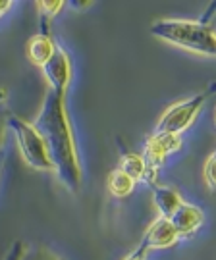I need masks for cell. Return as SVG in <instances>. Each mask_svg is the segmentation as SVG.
Instances as JSON below:
<instances>
[{"label":"cell","mask_w":216,"mask_h":260,"mask_svg":"<svg viewBox=\"0 0 216 260\" xmlns=\"http://www.w3.org/2000/svg\"><path fill=\"white\" fill-rule=\"evenodd\" d=\"M33 127L41 133L47 145L52 170L56 172L60 183L70 193H79L83 183V172L79 164L77 145L66 110V96L48 91L39 110L37 118L31 121Z\"/></svg>","instance_id":"cell-1"},{"label":"cell","mask_w":216,"mask_h":260,"mask_svg":"<svg viewBox=\"0 0 216 260\" xmlns=\"http://www.w3.org/2000/svg\"><path fill=\"white\" fill-rule=\"evenodd\" d=\"M150 33L174 47L216 58V33L208 23L189 19H157L150 25Z\"/></svg>","instance_id":"cell-2"},{"label":"cell","mask_w":216,"mask_h":260,"mask_svg":"<svg viewBox=\"0 0 216 260\" xmlns=\"http://www.w3.org/2000/svg\"><path fill=\"white\" fill-rule=\"evenodd\" d=\"M216 93V83H210L207 89H203L201 93L191 94L189 99H183L179 103L172 104L168 110L160 116L159 123L155 127V133H174L181 135L186 129L191 127V123L197 120L203 106L207 101Z\"/></svg>","instance_id":"cell-3"},{"label":"cell","mask_w":216,"mask_h":260,"mask_svg":"<svg viewBox=\"0 0 216 260\" xmlns=\"http://www.w3.org/2000/svg\"><path fill=\"white\" fill-rule=\"evenodd\" d=\"M8 127L14 133V137L18 141L19 152L29 166L35 170H52L47 145L41 137V133L33 127V123L21 120L18 116H10Z\"/></svg>","instance_id":"cell-4"},{"label":"cell","mask_w":216,"mask_h":260,"mask_svg":"<svg viewBox=\"0 0 216 260\" xmlns=\"http://www.w3.org/2000/svg\"><path fill=\"white\" fill-rule=\"evenodd\" d=\"M179 147H181L179 135H174V133H152L147 139V143H145V154H143L145 166H147V174L159 172L160 166L164 164V160L172 152L179 150Z\"/></svg>","instance_id":"cell-5"},{"label":"cell","mask_w":216,"mask_h":260,"mask_svg":"<svg viewBox=\"0 0 216 260\" xmlns=\"http://www.w3.org/2000/svg\"><path fill=\"white\" fill-rule=\"evenodd\" d=\"M41 70L45 74V79H47L50 91L66 96L68 87L72 83V62H70V56L62 48H56V52L52 54V58Z\"/></svg>","instance_id":"cell-6"},{"label":"cell","mask_w":216,"mask_h":260,"mask_svg":"<svg viewBox=\"0 0 216 260\" xmlns=\"http://www.w3.org/2000/svg\"><path fill=\"white\" fill-rule=\"evenodd\" d=\"M179 239H181L179 233L176 232V228L172 225V222H170L168 218L159 216L147 228V232H145L139 245H141L143 249H147V251H159V249L174 247Z\"/></svg>","instance_id":"cell-7"},{"label":"cell","mask_w":216,"mask_h":260,"mask_svg":"<svg viewBox=\"0 0 216 260\" xmlns=\"http://www.w3.org/2000/svg\"><path fill=\"white\" fill-rule=\"evenodd\" d=\"M168 220L172 222V225L176 228V232L179 233V237H189V235H193V233L201 228L205 216H203V210H201L199 206L183 201V203L178 206V210L172 214Z\"/></svg>","instance_id":"cell-8"},{"label":"cell","mask_w":216,"mask_h":260,"mask_svg":"<svg viewBox=\"0 0 216 260\" xmlns=\"http://www.w3.org/2000/svg\"><path fill=\"white\" fill-rule=\"evenodd\" d=\"M56 45H54V41L50 39L47 31H41L37 35H33V37L27 41V56L29 60L33 62L35 66L39 68H43V66L47 64L48 60L52 58V54L56 52Z\"/></svg>","instance_id":"cell-9"},{"label":"cell","mask_w":216,"mask_h":260,"mask_svg":"<svg viewBox=\"0 0 216 260\" xmlns=\"http://www.w3.org/2000/svg\"><path fill=\"white\" fill-rule=\"evenodd\" d=\"M152 199H155V206H157L159 214L164 216V218H170L172 214L178 210V206L183 203V199H181V195H179L176 189L162 187V185H155V189H152Z\"/></svg>","instance_id":"cell-10"},{"label":"cell","mask_w":216,"mask_h":260,"mask_svg":"<svg viewBox=\"0 0 216 260\" xmlns=\"http://www.w3.org/2000/svg\"><path fill=\"white\" fill-rule=\"evenodd\" d=\"M133 187H135V179L132 176H128L120 168H116L112 174L108 176V191L116 199L130 197L133 193Z\"/></svg>","instance_id":"cell-11"},{"label":"cell","mask_w":216,"mask_h":260,"mask_svg":"<svg viewBox=\"0 0 216 260\" xmlns=\"http://www.w3.org/2000/svg\"><path fill=\"white\" fill-rule=\"evenodd\" d=\"M120 170H124L128 176H132L135 181L145 177L147 174V166H145V158L141 154H135V152H128L124 154L122 162H120Z\"/></svg>","instance_id":"cell-12"},{"label":"cell","mask_w":216,"mask_h":260,"mask_svg":"<svg viewBox=\"0 0 216 260\" xmlns=\"http://www.w3.org/2000/svg\"><path fill=\"white\" fill-rule=\"evenodd\" d=\"M66 0H37V8L41 14V21L43 23H50V19L56 18V14H60V10L64 8Z\"/></svg>","instance_id":"cell-13"},{"label":"cell","mask_w":216,"mask_h":260,"mask_svg":"<svg viewBox=\"0 0 216 260\" xmlns=\"http://www.w3.org/2000/svg\"><path fill=\"white\" fill-rule=\"evenodd\" d=\"M21 260H64L62 256H58L56 252H52L50 249L43 247V245H37L33 249H25Z\"/></svg>","instance_id":"cell-14"},{"label":"cell","mask_w":216,"mask_h":260,"mask_svg":"<svg viewBox=\"0 0 216 260\" xmlns=\"http://www.w3.org/2000/svg\"><path fill=\"white\" fill-rule=\"evenodd\" d=\"M203 179L208 185L210 191H216V150L210 152V156L205 160V166H203Z\"/></svg>","instance_id":"cell-15"},{"label":"cell","mask_w":216,"mask_h":260,"mask_svg":"<svg viewBox=\"0 0 216 260\" xmlns=\"http://www.w3.org/2000/svg\"><path fill=\"white\" fill-rule=\"evenodd\" d=\"M23 252H25V245H23V241H21V239H16V241L10 245V249L6 251V254H4V258L2 260H21Z\"/></svg>","instance_id":"cell-16"},{"label":"cell","mask_w":216,"mask_h":260,"mask_svg":"<svg viewBox=\"0 0 216 260\" xmlns=\"http://www.w3.org/2000/svg\"><path fill=\"white\" fill-rule=\"evenodd\" d=\"M8 118H10L8 112L0 108V150H2L4 143H6V131L10 129V127H8Z\"/></svg>","instance_id":"cell-17"},{"label":"cell","mask_w":216,"mask_h":260,"mask_svg":"<svg viewBox=\"0 0 216 260\" xmlns=\"http://www.w3.org/2000/svg\"><path fill=\"white\" fill-rule=\"evenodd\" d=\"M216 16V0H210L208 2V6L205 8V14L201 16V19L199 21H203V23H210V19Z\"/></svg>","instance_id":"cell-18"},{"label":"cell","mask_w":216,"mask_h":260,"mask_svg":"<svg viewBox=\"0 0 216 260\" xmlns=\"http://www.w3.org/2000/svg\"><path fill=\"white\" fill-rule=\"evenodd\" d=\"M147 252H149V251H147V249H143L141 245H139L135 251L130 252V254H128L124 260H145V258H147Z\"/></svg>","instance_id":"cell-19"},{"label":"cell","mask_w":216,"mask_h":260,"mask_svg":"<svg viewBox=\"0 0 216 260\" xmlns=\"http://www.w3.org/2000/svg\"><path fill=\"white\" fill-rule=\"evenodd\" d=\"M70 2H72V6H74V8L83 10V8H89L95 0H70Z\"/></svg>","instance_id":"cell-20"},{"label":"cell","mask_w":216,"mask_h":260,"mask_svg":"<svg viewBox=\"0 0 216 260\" xmlns=\"http://www.w3.org/2000/svg\"><path fill=\"white\" fill-rule=\"evenodd\" d=\"M12 2H14V0H0V18L12 8Z\"/></svg>","instance_id":"cell-21"},{"label":"cell","mask_w":216,"mask_h":260,"mask_svg":"<svg viewBox=\"0 0 216 260\" xmlns=\"http://www.w3.org/2000/svg\"><path fill=\"white\" fill-rule=\"evenodd\" d=\"M6 99H8V91H6V89H4V87H0V104L4 103V101H6Z\"/></svg>","instance_id":"cell-22"},{"label":"cell","mask_w":216,"mask_h":260,"mask_svg":"<svg viewBox=\"0 0 216 260\" xmlns=\"http://www.w3.org/2000/svg\"><path fill=\"white\" fill-rule=\"evenodd\" d=\"M214 123H216V112H214Z\"/></svg>","instance_id":"cell-23"},{"label":"cell","mask_w":216,"mask_h":260,"mask_svg":"<svg viewBox=\"0 0 216 260\" xmlns=\"http://www.w3.org/2000/svg\"><path fill=\"white\" fill-rule=\"evenodd\" d=\"M0 172H2V166H0Z\"/></svg>","instance_id":"cell-24"}]
</instances>
